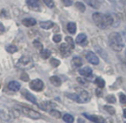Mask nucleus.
I'll list each match as a JSON object with an SVG mask.
<instances>
[{
    "instance_id": "obj_5",
    "label": "nucleus",
    "mask_w": 126,
    "mask_h": 123,
    "mask_svg": "<svg viewBox=\"0 0 126 123\" xmlns=\"http://www.w3.org/2000/svg\"><path fill=\"white\" fill-rule=\"evenodd\" d=\"M30 88H31L32 90H35V91H42L44 88V84L42 82V80L40 79H35L33 81L30 82Z\"/></svg>"
},
{
    "instance_id": "obj_30",
    "label": "nucleus",
    "mask_w": 126,
    "mask_h": 123,
    "mask_svg": "<svg viewBox=\"0 0 126 123\" xmlns=\"http://www.w3.org/2000/svg\"><path fill=\"white\" fill-rule=\"evenodd\" d=\"M60 63H61V62H60L59 60L55 59V58H51L50 64L53 66V67H57V66L60 65Z\"/></svg>"
},
{
    "instance_id": "obj_6",
    "label": "nucleus",
    "mask_w": 126,
    "mask_h": 123,
    "mask_svg": "<svg viewBox=\"0 0 126 123\" xmlns=\"http://www.w3.org/2000/svg\"><path fill=\"white\" fill-rule=\"evenodd\" d=\"M75 90L77 91V95H79V99L81 101V103L82 102H87L90 101V95L86 91L85 89L81 88H75Z\"/></svg>"
},
{
    "instance_id": "obj_2",
    "label": "nucleus",
    "mask_w": 126,
    "mask_h": 123,
    "mask_svg": "<svg viewBox=\"0 0 126 123\" xmlns=\"http://www.w3.org/2000/svg\"><path fill=\"white\" fill-rule=\"evenodd\" d=\"M108 42L109 45L113 50L119 52L123 49L124 48V39H123L122 36L117 32H111L109 35L108 37Z\"/></svg>"
},
{
    "instance_id": "obj_25",
    "label": "nucleus",
    "mask_w": 126,
    "mask_h": 123,
    "mask_svg": "<svg viewBox=\"0 0 126 123\" xmlns=\"http://www.w3.org/2000/svg\"><path fill=\"white\" fill-rule=\"evenodd\" d=\"M94 82H95V84L98 87V88H104V87H105V80L101 77H98L96 80H95Z\"/></svg>"
},
{
    "instance_id": "obj_39",
    "label": "nucleus",
    "mask_w": 126,
    "mask_h": 123,
    "mask_svg": "<svg viewBox=\"0 0 126 123\" xmlns=\"http://www.w3.org/2000/svg\"><path fill=\"white\" fill-rule=\"evenodd\" d=\"M4 31V27L2 23H0V33H3Z\"/></svg>"
},
{
    "instance_id": "obj_38",
    "label": "nucleus",
    "mask_w": 126,
    "mask_h": 123,
    "mask_svg": "<svg viewBox=\"0 0 126 123\" xmlns=\"http://www.w3.org/2000/svg\"><path fill=\"white\" fill-rule=\"evenodd\" d=\"M21 79L24 82L29 81V76L26 74V73H23V74H22V76H21Z\"/></svg>"
},
{
    "instance_id": "obj_32",
    "label": "nucleus",
    "mask_w": 126,
    "mask_h": 123,
    "mask_svg": "<svg viewBox=\"0 0 126 123\" xmlns=\"http://www.w3.org/2000/svg\"><path fill=\"white\" fill-rule=\"evenodd\" d=\"M44 4L49 8H53L54 6V0H43Z\"/></svg>"
},
{
    "instance_id": "obj_17",
    "label": "nucleus",
    "mask_w": 126,
    "mask_h": 123,
    "mask_svg": "<svg viewBox=\"0 0 126 123\" xmlns=\"http://www.w3.org/2000/svg\"><path fill=\"white\" fill-rule=\"evenodd\" d=\"M49 81H50L51 84H53L55 87H60L61 85V80L59 76H51L49 78Z\"/></svg>"
},
{
    "instance_id": "obj_20",
    "label": "nucleus",
    "mask_w": 126,
    "mask_h": 123,
    "mask_svg": "<svg viewBox=\"0 0 126 123\" xmlns=\"http://www.w3.org/2000/svg\"><path fill=\"white\" fill-rule=\"evenodd\" d=\"M67 31L70 34H74L76 32V24L74 22H70V23H67Z\"/></svg>"
},
{
    "instance_id": "obj_12",
    "label": "nucleus",
    "mask_w": 126,
    "mask_h": 123,
    "mask_svg": "<svg viewBox=\"0 0 126 123\" xmlns=\"http://www.w3.org/2000/svg\"><path fill=\"white\" fill-rule=\"evenodd\" d=\"M8 88H9L10 90H11V91H18V90L20 89V88H21V84H20L18 82L16 81H11L9 82V84H8Z\"/></svg>"
},
{
    "instance_id": "obj_36",
    "label": "nucleus",
    "mask_w": 126,
    "mask_h": 123,
    "mask_svg": "<svg viewBox=\"0 0 126 123\" xmlns=\"http://www.w3.org/2000/svg\"><path fill=\"white\" fill-rule=\"evenodd\" d=\"M34 46L37 49H42V44L39 41H34Z\"/></svg>"
},
{
    "instance_id": "obj_24",
    "label": "nucleus",
    "mask_w": 126,
    "mask_h": 123,
    "mask_svg": "<svg viewBox=\"0 0 126 123\" xmlns=\"http://www.w3.org/2000/svg\"><path fill=\"white\" fill-rule=\"evenodd\" d=\"M5 49L7 52L11 53V54H13V53H16L17 51V48L16 46L12 45V44H10V45H7L5 47Z\"/></svg>"
},
{
    "instance_id": "obj_31",
    "label": "nucleus",
    "mask_w": 126,
    "mask_h": 123,
    "mask_svg": "<svg viewBox=\"0 0 126 123\" xmlns=\"http://www.w3.org/2000/svg\"><path fill=\"white\" fill-rule=\"evenodd\" d=\"M66 41H67V44H68L69 46H70L72 49H74V40H73V38L71 37H66Z\"/></svg>"
},
{
    "instance_id": "obj_14",
    "label": "nucleus",
    "mask_w": 126,
    "mask_h": 123,
    "mask_svg": "<svg viewBox=\"0 0 126 123\" xmlns=\"http://www.w3.org/2000/svg\"><path fill=\"white\" fill-rule=\"evenodd\" d=\"M26 3L31 9L38 10L40 8V3L39 0H26Z\"/></svg>"
},
{
    "instance_id": "obj_41",
    "label": "nucleus",
    "mask_w": 126,
    "mask_h": 123,
    "mask_svg": "<svg viewBox=\"0 0 126 123\" xmlns=\"http://www.w3.org/2000/svg\"><path fill=\"white\" fill-rule=\"evenodd\" d=\"M125 56H126V51H125Z\"/></svg>"
},
{
    "instance_id": "obj_28",
    "label": "nucleus",
    "mask_w": 126,
    "mask_h": 123,
    "mask_svg": "<svg viewBox=\"0 0 126 123\" xmlns=\"http://www.w3.org/2000/svg\"><path fill=\"white\" fill-rule=\"evenodd\" d=\"M49 114H50L53 117L56 118V119H59L61 115V112H59V111H57V110H54V109H51V110L49 111Z\"/></svg>"
},
{
    "instance_id": "obj_23",
    "label": "nucleus",
    "mask_w": 126,
    "mask_h": 123,
    "mask_svg": "<svg viewBox=\"0 0 126 123\" xmlns=\"http://www.w3.org/2000/svg\"><path fill=\"white\" fill-rule=\"evenodd\" d=\"M66 95H67L69 99H71V100L74 101V102H79V103H81L80 99H79V95H78L77 94H68L67 93V94H66Z\"/></svg>"
},
{
    "instance_id": "obj_7",
    "label": "nucleus",
    "mask_w": 126,
    "mask_h": 123,
    "mask_svg": "<svg viewBox=\"0 0 126 123\" xmlns=\"http://www.w3.org/2000/svg\"><path fill=\"white\" fill-rule=\"evenodd\" d=\"M31 63L32 62H31L30 58L27 57V56H23V57L20 58L17 64H16V66H17L18 68H21V69H25V68L30 67Z\"/></svg>"
},
{
    "instance_id": "obj_27",
    "label": "nucleus",
    "mask_w": 126,
    "mask_h": 123,
    "mask_svg": "<svg viewBox=\"0 0 126 123\" xmlns=\"http://www.w3.org/2000/svg\"><path fill=\"white\" fill-rule=\"evenodd\" d=\"M75 6H76V8L79 10V11H81V12H84V11H86V6H85V4H83V3H81V2L75 3Z\"/></svg>"
},
{
    "instance_id": "obj_22",
    "label": "nucleus",
    "mask_w": 126,
    "mask_h": 123,
    "mask_svg": "<svg viewBox=\"0 0 126 123\" xmlns=\"http://www.w3.org/2000/svg\"><path fill=\"white\" fill-rule=\"evenodd\" d=\"M40 55H41V57H42V59H47V58L51 56V52H50L49 49H42V51H41V53H40Z\"/></svg>"
},
{
    "instance_id": "obj_21",
    "label": "nucleus",
    "mask_w": 126,
    "mask_h": 123,
    "mask_svg": "<svg viewBox=\"0 0 126 123\" xmlns=\"http://www.w3.org/2000/svg\"><path fill=\"white\" fill-rule=\"evenodd\" d=\"M87 4H89L91 7L94 8V9H98L99 7V2L98 0H84Z\"/></svg>"
},
{
    "instance_id": "obj_35",
    "label": "nucleus",
    "mask_w": 126,
    "mask_h": 123,
    "mask_svg": "<svg viewBox=\"0 0 126 123\" xmlns=\"http://www.w3.org/2000/svg\"><path fill=\"white\" fill-rule=\"evenodd\" d=\"M61 35H59V34H57V35H54V37H53V41H54V42H60L61 41Z\"/></svg>"
},
{
    "instance_id": "obj_8",
    "label": "nucleus",
    "mask_w": 126,
    "mask_h": 123,
    "mask_svg": "<svg viewBox=\"0 0 126 123\" xmlns=\"http://www.w3.org/2000/svg\"><path fill=\"white\" fill-rule=\"evenodd\" d=\"M86 60L89 62L90 63L93 64V65H98L99 63V59L97 56V55L95 53H93V51H89V52L86 53Z\"/></svg>"
},
{
    "instance_id": "obj_4",
    "label": "nucleus",
    "mask_w": 126,
    "mask_h": 123,
    "mask_svg": "<svg viewBox=\"0 0 126 123\" xmlns=\"http://www.w3.org/2000/svg\"><path fill=\"white\" fill-rule=\"evenodd\" d=\"M0 117L1 119L6 121H11L13 119V114L9 108L0 105Z\"/></svg>"
},
{
    "instance_id": "obj_34",
    "label": "nucleus",
    "mask_w": 126,
    "mask_h": 123,
    "mask_svg": "<svg viewBox=\"0 0 126 123\" xmlns=\"http://www.w3.org/2000/svg\"><path fill=\"white\" fill-rule=\"evenodd\" d=\"M106 101L110 103H115L116 102V98L113 95H110L106 97Z\"/></svg>"
},
{
    "instance_id": "obj_29",
    "label": "nucleus",
    "mask_w": 126,
    "mask_h": 123,
    "mask_svg": "<svg viewBox=\"0 0 126 123\" xmlns=\"http://www.w3.org/2000/svg\"><path fill=\"white\" fill-rule=\"evenodd\" d=\"M104 109L106 110V112H108L110 114H115V108L112 106H104Z\"/></svg>"
},
{
    "instance_id": "obj_26",
    "label": "nucleus",
    "mask_w": 126,
    "mask_h": 123,
    "mask_svg": "<svg viewBox=\"0 0 126 123\" xmlns=\"http://www.w3.org/2000/svg\"><path fill=\"white\" fill-rule=\"evenodd\" d=\"M63 121H65V122H67V123H73V122H74V117L71 115V114H66L65 115L63 116Z\"/></svg>"
},
{
    "instance_id": "obj_1",
    "label": "nucleus",
    "mask_w": 126,
    "mask_h": 123,
    "mask_svg": "<svg viewBox=\"0 0 126 123\" xmlns=\"http://www.w3.org/2000/svg\"><path fill=\"white\" fill-rule=\"evenodd\" d=\"M93 20L95 24L100 29H106L107 27L113 24V18L110 15L102 13H93Z\"/></svg>"
},
{
    "instance_id": "obj_11",
    "label": "nucleus",
    "mask_w": 126,
    "mask_h": 123,
    "mask_svg": "<svg viewBox=\"0 0 126 123\" xmlns=\"http://www.w3.org/2000/svg\"><path fill=\"white\" fill-rule=\"evenodd\" d=\"M22 95H23V96L27 99V100L30 101V102H32V103H35V104L36 103V98H35V96L34 95H32L30 92H29L28 90L23 89V91H22Z\"/></svg>"
},
{
    "instance_id": "obj_13",
    "label": "nucleus",
    "mask_w": 126,
    "mask_h": 123,
    "mask_svg": "<svg viewBox=\"0 0 126 123\" xmlns=\"http://www.w3.org/2000/svg\"><path fill=\"white\" fill-rule=\"evenodd\" d=\"M79 73L81 75V76H86V77H87V76H92V74H93V69H92L90 67H88V66H86V67L79 69Z\"/></svg>"
},
{
    "instance_id": "obj_3",
    "label": "nucleus",
    "mask_w": 126,
    "mask_h": 123,
    "mask_svg": "<svg viewBox=\"0 0 126 123\" xmlns=\"http://www.w3.org/2000/svg\"><path fill=\"white\" fill-rule=\"evenodd\" d=\"M16 108L18 109L21 113H23L24 115L28 116V117L31 118V119L37 120V119H40V118L42 117L41 114H39L38 112H36V111L33 110V109H31V108H29V107H22V106H16Z\"/></svg>"
},
{
    "instance_id": "obj_15",
    "label": "nucleus",
    "mask_w": 126,
    "mask_h": 123,
    "mask_svg": "<svg viewBox=\"0 0 126 123\" xmlns=\"http://www.w3.org/2000/svg\"><path fill=\"white\" fill-rule=\"evenodd\" d=\"M23 24L24 26H27V27H31V26H34V25L36 24V20L32 18H24V19L22 21Z\"/></svg>"
},
{
    "instance_id": "obj_37",
    "label": "nucleus",
    "mask_w": 126,
    "mask_h": 123,
    "mask_svg": "<svg viewBox=\"0 0 126 123\" xmlns=\"http://www.w3.org/2000/svg\"><path fill=\"white\" fill-rule=\"evenodd\" d=\"M61 1H62V3L65 4L66 6H71L73 4L72 0H61Z\"/></svg>"
},
{
    "instance_id": "obj_10",
    "label": "nucleus",
    "mask_w": 126,
    "mask_h": 123,
    "mask_svg": "<svg viewBox=\"0 0 126 123\" xmlns=\"http://www.w3.org/2000/svg\"><path fill=\"white\" fill-rule=\"evenodd\" d=\"M71 49H72V48H71L67 43H62L61 45V47H60V50H61V55L64 56H66V57L70 55Z\"/></svg>"
},
{
    "instance_id": "obj_16",
    "label": "nucleus",
    "mask_w": 126,
    "mask_h": 123,
    "mask_svg": "<svg viewBox=\"0 0 126 123\" xmlns=\"http://www.w3.org/2000/svg\"><path fill=\"white\" fill-rule=\"evenodd\" d=\"M76 42L80 45H85L86 44V36L83 33L79 34L77 37H76Z\"/></svg>"
},
{
    "instance_id": "obj_33",
    "label": "nucleus",
    "mask_w": 126,
    "mask_h": 123,
    "mask_svg": "<svg viewBox=\"0 0 126 123\" xmlns=\"http://www.w3.org/2000/svg\"><path fill=\"white\" fill-rule=\"evenodd\" d=\"M119 101L122 104H126V95L123 93L119 94Z\"/></svg>"
},
{
    "instance_id": "obj_18",
    "label": "nucleus",
    "mask_w": 126,
    "mask_h": 123,
    "mask_svg": "<svg viewBox=\"0 0 126 123\" xmlns=\"http://www.w3.org/2000/svg\"><path fill=\"white\" fill-rule=\"evenodd\" d=\"M72 65L74 68H79L82 65V60L79 56H74L72 60Z\"/></svg>"
},
{
    "instance_id": "obj_40",
    "label": "nucleus",
    "mask_w": 126,
    "mask_h": 123,
    "mask_svg": "<svg viewBox=\"0 0 126 123\" xmlns=\"http://www.w3.org/2000/svg\"><path fill=\"white\" fill-rule=\"evenodd\" d=\"M124 117L126 118V108H125V109H124Z\"/></svg>"
},
{
    "instance_id": "obj_9",
    "label": "nucleus",
    "mask_w": 126,
    "mask_h": 123,
    "mask_svg": "<svg viewBox=\"0 0 126 123\" xmlns=\"http://www.w3.org/2000/svg\"><path fill=\"white\" fill-rule=\"evenodd\" d=\"M83 115H84L86 119H88L89 121H93V122H94V123H105V120L102 117H100V116L95 115V114H86V113H84Z\"/></svg>"
},
{
    "instance_id": "obj_19",
    "label": "nucleus",
    "mask_w": 126,
    "mask_h": 123,
    "mask_svg": "<svg viewBox=\"0 0 126 123\" xmlns=\"http://www.w3.org/2000/svg\"><path fill=\"white\" fill-rule=\"evenodd\" d=\"M40 26L44 30H49L54 26V23L52 21H43L40 23Z\"/></svg>"
}]
</instances>
